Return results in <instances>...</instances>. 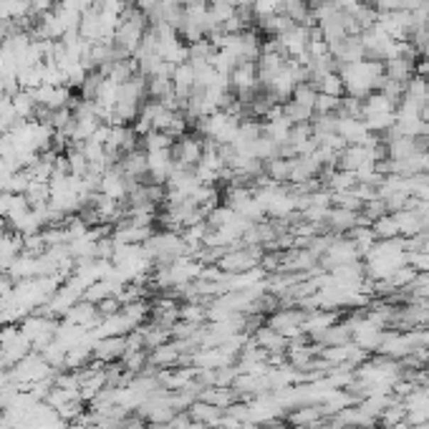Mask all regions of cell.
<instances>
[{"label": "cell", "mask_w": 429, "mask_h": 429, "mask_svg": "<svg viewBox=\"0 0 429 429\" xmlns=\"http://www.w3.org/2000/svg\"><path fill=\"white\" fill-rule=\"evenodd\" d=\"M318 417V412L316 409H298V412H293V417H290V422L293 424H308V422H313V419Z\"/></svg>", "instance_id": "obj_1"}]
</instances>
